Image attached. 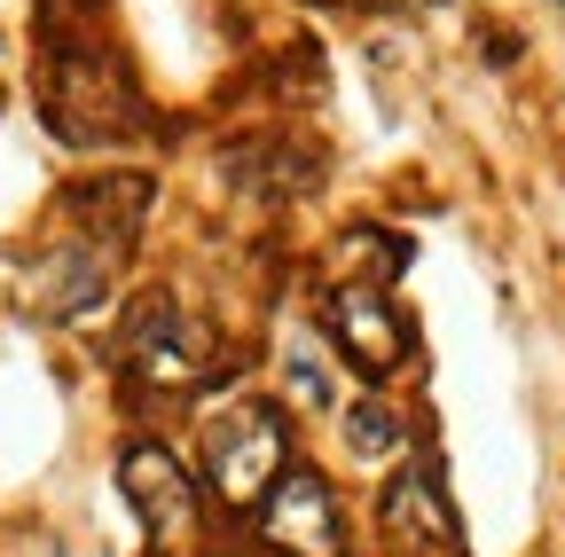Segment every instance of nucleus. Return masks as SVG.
I'll list each match as a JSON object with an SVG mask.
<instances>
[{
	"label": "nucleus",
	"instance_id": "1",
	"mask_svg": "<svg viewBox=\"0 0 565 557\" xmlns=\"http://www.w3.org/2000/svg\"><path fill=\"white\" fill-rule=\"evenodd\" d=\"M196 463H204V486L221 495L228 511H252L275 495V479L291 471V440H282V416L267 400H236L204 425L196 440Z\"/></svg>",
	"mask_w": 565,
	"mask_h": 557
},
{
	"label": "nucleus",
	"instance_id": "2",
	"mask_svg": "<svg viewBox=\"0 0 565 557\" xmlns=\"http://www.w3.org/2000/svg\"><path fill=\"white\" fill-rule=\"evenodd\" d=\"M47 126L63 133V142H118V133L134 126V79L118 72V63L87 40H55L47 47Z\"/></svg>",
	"mask_w": 565,
	"mask_h": 557
},
{
	"label": "nucleus",
	"instance_id": "3",
	"mask_svg": "<svg viewBox=\"0 0 565 557\" xmlns=\"http://www.w3.org/2000/svg\"><path fill=\"white\" fill-rule=\"evenodd\" d=\"M118 354H126V369H134L141 385H189V377L204 369V330H196L166 291H150V299L126 314Z\"/></svg>",
	"mask_w": 565,
	"mask_h": 557
},
{
	"label": "nucleus",
	"instance_id": "4",
	"mask_svg": "<svg viewBox=\"0 0 565 557\" xmlns=\"http://www.w3.org/2000/svg\"><path fill=\"white\" fill-rule=\"evenodd\" d=\"M252 518H259L267 549H282V557H345L338 503H330L322 471H282V479H275V495H267Z\"/></svg>",
	"mask_w": 565,
	"mask_h": 557
},
{
	"label": "nucleus",
	"instance_id": "5",
	"mask_svg": "<svg viewBox=\"0 0 565 557\" xmlns=\"http://www.w3.org/2000/svg\"><path fill=\"white\" fill-rule=\"evenodd\" d=\"M118 486H126V503L141 511V534H150L158 549H173V542L189 534V518H196V479L173 463V448L134 440V448L118 456Z\"/></svg>",
	"mask_w": 565,
	"mask_h": 557
},
{
	"label": "nucleus",
	"instance_id": "6",
	"mask_svg": "<svg viewBox=\"0 0 565 557\" xmlns=\"http://www.w3.org/2000/svg\"><path fill=\"white\" fill-rule=\"evenodd\" d=\"M330 338L345 345V362L362 369V377H385V369H401V354H408V322H401V307L385 299V283H345V291H330Z\"/></svg>",
	"mask_w": 565,
	"mask_h": 557
},
{
	"label": "nucleus",
	"instance_id": "7",
	"mask_svg": "<svg viewBox=\"0 0 565 557\" xmlns=\"http://www.w3.org/2000/svg\"><path fill=\"white\" fill-rule=\"evenodd\" d=\"M110 283V244H63V251H40L32 275H24V307L63 322V314H87Z\"/></svg>",
	"mask_w": 565,
	"mask_h": 557
},
{
	"label": "nucleus",
	"instance_id": "8",
	"mask_svg": "<svg viewBox=\"0 0 565 557\" xmlns=\"http://www.w3.org/2000/svg\"><path fill=\"white\" fill-rule=\"evenodd\" d=\"M385 526L408 534V542H433V549L456 542V518H448V495H440V471L424 463V456L385 486Z\"/></svg>",
	"mask_w": 565,
	"mask_h": 557
},
{
	"label": "nucleus",
	"instance_id": "9",
	"mask_svg": "<svg viewBox=\"0 0 565 557\" xmlns=\"http://www.w3.org/2000/svg\"><path fill=\"white\" fill-rule=\"evenodd\" d=\"M71 213L95 228V244H110V251H118V244L141 228V213H150V181H95V189L71 196Z\"/></svg>",
	"mask_w": 565,
	"mask_h": 557
},
{
	"label": "nucleus",
	"instance_id": "10",
	"mask_svg": "<svg viewBox=\"0 0 565 557\" xmlns=\"http://www.w3.org/2000/svg\"><path fill=\"white\" fill-rule=\"evenodd\" d=\"M345 448L362 456V463H385V456H401V448H408V416H401L385 393H370L362 408L345 416Z\"/></svg>",
	"mask_w": 565,
	"mask_h": 557
},
{
	"label": "nucleus",
	"instance_id": "11",
	"mask_svg": "<svg viewBox=\"0 0 565 557\" xmlns=\"http://www.w3.org/2000/svg\"><path fill=\"white\" fill-rule=\"evenodd\" d=\"M0 63H9V40H0ZM0 87H9V72H0Z\"/></svg>",
	"mask_w": 565,
	"mask_h": 557
},
{
	"label": "nucleus",
	"instance_id": "12",
	"mask_svg": "<svg viewBox=\"0 0 565 557\" xmlns=\"http://www.w3.org/2000/svg\"><path fill=\"white\" fill-rule=\"evenodd\" d=\"M557 9H565V0H557Z\"/></svg>",
	"mask_w": 565,
	"mask_h": 557
}]
</instances>
